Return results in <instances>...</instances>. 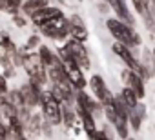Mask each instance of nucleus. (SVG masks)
<instances>
[{
  "instance_id": "f257e3e1",
  "label": "nucleus",
  "mask_w": 155,
  "mask_h": 140,
  "mask_svg": "<svg viewBox=\"0 0 155 140\" xmlns=\"http://www.w3.org/2000/svg\"><path fill=\"white\" fill-rule=\"evenodd\" d=\"M106 27H108V31L111 33V37L115 40H119V42H122V44H126L130 47H137L142 42L140 35L135 31V27L126 24V22H122L120 18H108L106 20Z\"/></svg>"
},
{
  "instance_id": "f03ea898",
  "label": "nucleus",
  "mask_w": 155,
  "mask_h": 140,
  "mask_svg": "<svg viewBox=\"0 0 155 140\" xmlns=\"http://www.w3.org/2000/svg\"><path fill=\"white\" fill-rule=\"evenodd\" d=\"M111 49H113V53L126 64V67H130V69H133L135 73H139L140 77H144V78H148V73H146V69H144V65H142V62L140 60H137L135 56H133V53H131V49H130V46H126V44H122V42H115L113 46H111Z\"/></svg>"
},
{
  "instance_id": "7ed1b4c3",
  "label": "nucleus",
  "mask_w": 155,
  "mask_h": 140,
  "mask_svg": "<svg viewBox=\"0 0 155 140\" xmlns=\"http://www.w3.org/2000/svg\"><path fill=\"white\" fill-rule=\"evenodd\" d=\"M64 46L68 47V51H69V55H71V58L79 64L84 71H88V69L91 67V60H90V55H88V49L84 47V42H81V40H77V38H73V37H69L66 42H64Z\"/></svg>"
},
{
  "instance_id": "20e7f679",
  "label": "nucleus",
  "mask_w": 155,
  "mask_h": 140,
  "mask_svg": "<svg viewBox=\"0 0 155 140\" xmlns=\"http://www.w3.org/2000/svg\"><path fill=\"white\" fill-rule=\"evenodd\" d=\"M88 86L91 88V91H93L95 98H97V100H101V104H102V106H110V104H113L115 95L108 89V86H106V82H104V78H102L101 75H93V77L90 78Z\"/></svg>"
},
{
  "instance_id": "39448f33",
  "label": "nucleus",
  "mask_w": 155,
  "mask_h": 140,
  "mask_svg": "<svg viewBox=\"0 0 155 140\" xmlns=\"http://www.w3.org/2000/svg\"><path fill=\"white\" fill-rule=\"evenodd\" d=\"M64 69H66V75H68L69 82L73 84V88H75L77 91H79V89H84V88L88 86V80H86V77H84V69L77 64L73 58H69V60L64 62Z\"/></svg>"
},
{
  "instance_id": "423d86ee",
  "label": "nucleus",
  "mask_w": 155,
  "mask_h": 140,
  "mask_svg": "<svg viewBox=\"0 0 155 140\" xmlns=\"http://www.w3.org/2000/svg\"><path fill=\"white\" fill-rule=\"evenodd\" d=\"M42 107V115L48 122H51L53 126H60L62 124V104L57 102L55 98H46L40 104Z\"/></svg>"
},
{
  "instance_id": "0eeeda50",
  "label": "nucleus",
  "mask_w": 155,
  "mask_h": 140,
  "mask_svg": "<svg viewBox=\"0 0 155 140\" xmlns=\"http://www.w3.org/2000/svg\"><path fill=\"white\" fill-rule=\"evenodd\" d=\"M120 78L124 82V86H130L135 89V93L139 95V98H144L146 95V88H144V77H140L139 73H135L133 69H124V71L120 73Z\"/></svg>"
},
{
  "instance_id": "6e6552de",
  "label": "nucleus",
  "mask_w": 155,
  "mask_h": 140,
  "mask_svg": "<svg viewBox=\"0 0 155 140\" xmlns=\"http://www.w3.org/2000/svg\"><path fill=\"white\" fill-rule=\"evenodd\" d=\"M58 17H64V13H62L60 8L46 6V8L38 9L37 13H33L29 18H31V22L38 27V26H42V24H46V22H49V20H55V18H58Z\"/></svg>"
},
{
  "instance_id": "1a4fd4ad",
  "label": "nucleus",
  "mask_w": 155,
  "mask_h": 140,
  "mask_svg": "<svg viewBox=\"0 0 155 140\" xmlns=\"http://www.w3.org/2000/svg\"><path fill=\"white\" fill-rule=\"evenodd\" d=\"M108 2H110V8L113 9V13L117 15V18H120L122 22H126V24L135 27V18L131 17V13L128 9L126 0H108Z\"/></svg>"
},
{
  "instance_id": "9d476101",
  "label": "nucleus",
  "mask_w": 155,
  "mask_h": 140,
  "mask_svg": "<svg viewBox=\"0 0 155 140\" xmlns=\"http://www.w3.org/2000/svg\"><path fill=\"white\" fill-rule=\"evenodd\" d=\"M69 22H71V37L81 40V42H86L88 40V27H86L84 20L79 15H71Z\"/></svg>"
},
{
  "instance_id": "9b49d317",
  "label": "nucleus",
  "mask_w": 155,
  "mask_h": 140,
  "mask_svg": "<svg viewBox=\"0 0 155 140\" xmlns=\"http://www.w3.org/2000/svg\"><path fill=\"white\" fill-rule=\"evenodd\" d=\"M42 116L38 113H31V116L26 120V133L28 136H38L42 135Z\"/></svg>"
},
{
  "instance_id": "f8f14e48",
  "label": "nucleus",
  "mask_w": 155,
  "mask_h": 140,
  "mask_svg": "<svg viewBox=\"0 0 155 140\" xmlns=\"http://www.w3.org/2000/svg\"><path fill=\"white\" fill-rule=\"evenodd\" d=\"M49 6L48 0H24L22 2V8H20V13L26 15V17H31L33 13H37L38 9Z\"/></svg>"
},
{
  "instance_id": "ddd939ff",
  "label": "nucleus",
  "mask_w": 155,
  "mask_h": 140,
  "mask_svg": "<svg viewBox=\"0 0 155 140\" xmlns=\"http://www.w3.org/2000/svg\"><path fill=\"white\" fill-rule=\"evenodd\" d=\"M77 111L75 109H71V106H68V104H62V124L68 127V129H71L73 126H75V120H77Z\"/></svg>"
},
{
  "instance_id": "4468645a",
  "label": "nucleus",
  "mask_w": 155,
  "mask_h": 140,
  "mask_svg": "<svg viewBox=\"0 0 155 140\" xmlns=\"http://www.w3.org/2000/svg\"><path fill=\"white\" fill-rule=\"evenodd\" d=\"M38 55H40V58H42V64L48 67V65H51L57 58H58V53H53L48 46H44V44H40V47H38Z\"/></svg>"
},
{
  "instance_id": "2eb2a0df",
  "label": "nucleus",
  "mask_w": 155,
  "mask_h": 140,
  "mask_svg": "<svg viewBox=\"0 0 155 140\" xmlns=\"http://www.w3.org/2000/svg\"><path fill=\"white\" fill-rule=\"evenodd\" d=\"M120 93H122L124 100L128 102V106H130L131 109H133V107H135V106L139 104V100H140V98H139V95L135 93V89H133V88H130V86H124Z\"/></svg>"
},
{
  "instance_id": "dca6fc26",
  "label": "nucleus",
  "mask_w": 155,
  "mask_h": 140,
  "mask_svg": "<svg viewBox=\"0 0 155 140\" xmlns=\"http://www.w3.org/2000/svg\"><path fill=\"white\" fill-rule=\"evenodd\" d=\"M8 98L17 106V107H22V106H26V100H24V95H22V91H20V88L18 89H9V93H8Z\"/></svg>"
},
{
  "instance_id": "f3484780",
  "label": "nucleus",
  "mask_w": 155,
  "mask_h": 140,
  "mask_svg": "<svg viewBox=\"0 0 155 140\" xmlns=\"http://www.w3.org/2000/svg\"><path fill=\"white\" fill-rule=\"evenodd\" d=\"M128 120H130V127H131L133 131H139V129H140V124H142V120H144V118H142L135 109H131V111H130Z\"/></svg>"
},
{
  "instance_id": "a211bd4d",
  "label": "nucleus",
  "mask_w": 155,
  "mask_h": 140,
  "mask_svg": "<svg viewBox=\"0 0 155 140\" xmlns=\"http://www.w3.org/2000/svg\"><path fill=\"white\" fill-rule=\"evenodd\" d=\"M38 47H40V37H38V35H31V37L28 38V42L24 44L22 49H24L26 53H29V51H33V49H38Z\"/></svg>"
},
{
  "instance_id": "6ab92c4d",
  "label": "nucleus",
  "mask_w": 155,
  "mask_h": 140,
  "mask_svg": "<svg viewBox=\"0 0 155 140\" xmlns=\"http://www.w3.org/2000/svg\"><path fill=\"white\" fill-rule=\"evenodd\" d=\"M142 18H144V26H146V29H148L150 33H155V18H153V15H151L150 11H146V13L142 15Z\"/></svg>"
},
{
  "instance_id": "aec40b11",
  "label": "nucleus",
  "mask_w": 155,
  "mask_h": 140,
  "mask_svg": "<svg viewBox=\"0 0 155 140\" xmlns=\"http://www.w3.org/2000/svg\"><path fill=\"white\" fill-rule=\"evenodd\" d=\"M13 22H15V26H17V27H20V29H26V26H28L26 15H22V13L15 15V17H13Z\"/></svg>"
},
{
  "instance_id": "412c9836",
  "label": "nucleus",
  "mask_w": 155,
  "mask_h": 140,
  "mask_svg": "<svg viewBox=\"0 0 155 140\" xmlns=\"http://www.w3.org/2000/svg\"><path fill=\"white\" fill-rule=\"evenodd\" d=\"M9 86H8V77L4 73H0V95H8Z\"/></svg>"
},
{
  "instance_id": "4be33fe9",
  "label": "nucleus",
  "mask_w": 155,
  "mask_h": 140,
  "mask_svg": "<svg viewBox=\"0 0 155 140\" xmlns=\"http://www.w3.org/2000/svg\"><path fill=\"white\" fill-rule=\"evenodd\" d=\"M6 138H8V124L0 120V140H6Z\"/></svg>"
},
{
  "instance_id": "5701e85b",
  "label": "nucleus",
  "mask_w": 155,
  "mask_h": 140,
  "mask_svg": "<svg viewBox=\"0 0 155 140\" xmlns=\"http://www.w3.org/2000/svg\"><path fill=\"white\" fill-rule=\"evenodd\" d=\"M108 8H110V2H108V4H99V11H101V13H106Z\"/></svg>"
},
{
  "instance_id": "b1692460",
  "label": "nucleus",
  "mask_w": 155,
  "mask_h": 140,
  "mask_svg": "<svg viewBox=\"0 0 155 140\" xmlns=\"http://www.w3.org/2000/svg\"><path fill=\"white\" fill-rule=\"evenodd\" d=\"M153 60H155V49H153Z\"/></svg>"
}]
</instances>
